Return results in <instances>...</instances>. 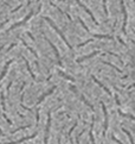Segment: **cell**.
Masks as SVG:
<instances>
[{
	"label": "cell",
	"instance_id": "cell-4",
	"mask_svg": "<svg viewBox=\"0 0 135 144\" xmlns=\"http://www.w3.org/2000/svg\"><path fill=\"white\" fill-rule=\"evenodd\" d=\"M56 88H57V86H52V87H51V88L49 89V91L46 92V93H44V94H43V95H42V97L39 98V100L37 101V105H39V104H40V102H42V101H43V100H44V99H45V98H46L47 95L52 94V93L55 92V89H56Z\"/></svg>",
	"mask_w": 135,
	"mask_h": 144
},
{
	"label": "cell",
	"instance_id": "cell-15",
	"mask_svg": "<svg viewBox=\"0 0 135 144\" xmlns=\"http://www.w3.org/2000/svg\"><path fill=\"white\" fill-rule=\"evenodd\" d=\"M0 135H1V136L4 135V133H3V131H1V129H0Z\"/></svg>",
	"mask_w": 135,
	"mask_h": 144
},
{
	"label": "cell",
	"instance_id": "cell-11",
	"mask_svg": "<svg viewBox=\"0 0 135 144\" xmlns=\"http://www.w3.org/2000/svg\"><path fill=\"white\" fill-rule=\"evenodd\" d=\"M27 128H30V125H25V126H22V128H18L17 130L12 131V133H15V132H18V131H20V130H24V129H27Z\"/></svg>",
	"mask_w": 135,
	"mask_h": 144
},
{
	"label": "cell",
	"instance_id": "cell-10",
	"mask_svg": "<svg viewBox=\"0 0 135 144\" xmlns=\"http://www.w3.org/2000/svg\"><path fill=\"white\" fill-rule=\"evenodd\" d=\"M1 107H3V112H6V105H5V97L4 94H1Z\"/></svg>",
	"mask_w": 135,
	"mask_h": 144
},
{
	"label": "cell",
	"instance_id": "cell-14",
	"mask_svg": "<svg viewBox=\"0 0 135 144\" xmlns=\"http://www.w3.org/2000/svg\"><path fill=\"white\" fill-rule=\"evenodd\" d=\"M115 101H116L117 106H120V105H121V102H120V99H119V95H115Z\"/></svg>",
	"mask_w": 135,
	"mask_h": 144
},
{
	"label": "cell",
	"instance_id": "cell-12",
	"mask_svg": "<svg viewBox=\"0 0 135 144\" xmlns=\"http://www.w3.org/2000/svg\"><path fill=\"white\" fill-rule=\"evenodd\" d=\"M76 126H77V123H76V124H73V126H72V128L70 129V131H69V137H70V140H71V133H72V131L75 130V128H76Z\"/></svg>",
	"mask_w": 135,
	"mask_h": 144
},
{
	"label": "cell",
	"instance_id": "cell-8",
	"mask_svg": "<svg viewBox=\"0 0 135 144\" xmlns=\"http://www.w3.org/2000/svg\"><path fill=\"white\" fill-rule=\"evenodd\" d=\"M122 131H123V132H124V133H126V135L128 136V138H129V142H130V144H135V143H134V139H133V137H131V135H130V132H129V131H127V130H126L124 128H122Z\"/></svg>",
	"mask_w": 135,
	"mask_h": 144
},
{
	"label": "cell",
	"instance_id": "cell-6",
	"mask_svg": "<svg viewBox=\"0 0 135 144\" xmlns=\"http://www.w3.org/2000/svg\"><path fill=\"white\" fill-rule=\"evenodd\" d=\"M78 95H80L81 100H82V101H83V102H84L87 106H89V107H90V110H92V111H94V106H92V105H90V102H89V101H88V100L84 98V95H83V94H78Z\"/></svg>",
	"mask_w": 135,
	"mask_h": 144
},
{
	"label": "cell",
	"instance_id": "cell-2",
	"mask_svg": "<svg viewBox=\"0 0 135 144\" xmlns=\"http://www.w3.org/2000/svg\"><path fill=\"white\" fill-rule=\"evenodd\" d=\"M50 126H51V112H49V113H47V123H46V128H45V138H44V144H49Z\"/></svg>",
	"mask_w": 135,
	"mask_h": 144
},
{
	"label": "cell",
	"instance_id": "cell-3",
	"mask_svg": "<svg viewBox=\"0 0 135 144\" xmlns=\"http://www.w3.org/2000/svg\"><path fill=\"white\" fill-rule=\"evenodd\" d=\"M102 105V110H103V113H104V129H103V136L106 135L107 132V129H108V112H107V107L103 102H101Z\"/></svg>",
	"mask_w": 135,
	"mask_h": 144
},
{
	"label": "cell",
	"instance_id": "cell-9",
	"mask_svg": "<svg viewBox=\"0 0 135 144\" xmlns=\"http://www.w3.org/2000/svg\"><path fill=\"white\" fill-rule=\"evenodd\" d=\"M119 113H120L122 117H127V118H129V119H131V120H135V117H134V116H131V114H128V113H123L121 110H119Z\"/></svg>",
	"mask_w": 135,
	"mask_h": 144
},
{
	"label": "cell",
	"instance_id": "cell-7",
	"mask_svg": "<svg viewBox=\"0 0 135 144\" xmlns=\"http://www.w3.org/2000/svg\"><path fill=\"white\" fill-rule=\"evenodd\" d=\"M94 121H95V118L92 117V123H91V130H90V132H89V137H90L91 144H95V139H94V136H92V128H94Z\"/></svg>",
	"mask_w": 135,
	"mask_h": 144
},
{
	"label": "cell",
	"instance_id": "cell-5",
	"mask_svg": "<svg viewBox=\"0 0 135 144\" xmlns=\"http://www.w3.org/2000/svg\"><path fill=\"white\" fill-rule=\"evenodd\" d=\"M36 136H37V133H33V135H31V136H27V137H23V138L18 139V140H14V142H8V143H5V144H19V143H23V142H25V140L32 139V138H34Z\"/></svg>",
	"mask_w": 135,
	"mask_h": 144
},
{
	"label": "cell",
	"instance_id": "cell-1",
	"mask_svg": "<svg viewBox=\"0 0 135 144\" xmlns=\"http://www.w3.org/2000/svg\"><path fill=\"white\" fill-rule=\"evenodd\" d=\"M90 76H91V80H92V81H94V82H95L96 85H97L99 87H101V88L103 89V91H104V92H106V93H107V94H108L109 97H111V95H113V93H111V91H110V89H109V88H108L107 86H104V85H103V83H102V82H101V81H100V80L97 79V78H96V76H95L94 74H91Z\"/></svg>",
	"mask_w": 135,
	"mask_h": 144
},
{
	"label": "cell",
	"instance_id": "cell-13",
	"mask_svg": "<svg viewBox=\"0 0 135 144\" xmlns=\"http://www.w3.org/2000/svg\"><path fill=\"white\" fill-rule=\"evenodd\" d=\"M111 139H113L115 143H117V144H122V143H121V142H120V140H119L116 137H115V136H111Z\"/></svg>",
	"mask_w": 135,
	"mask_h": 144
}]
</instances>
